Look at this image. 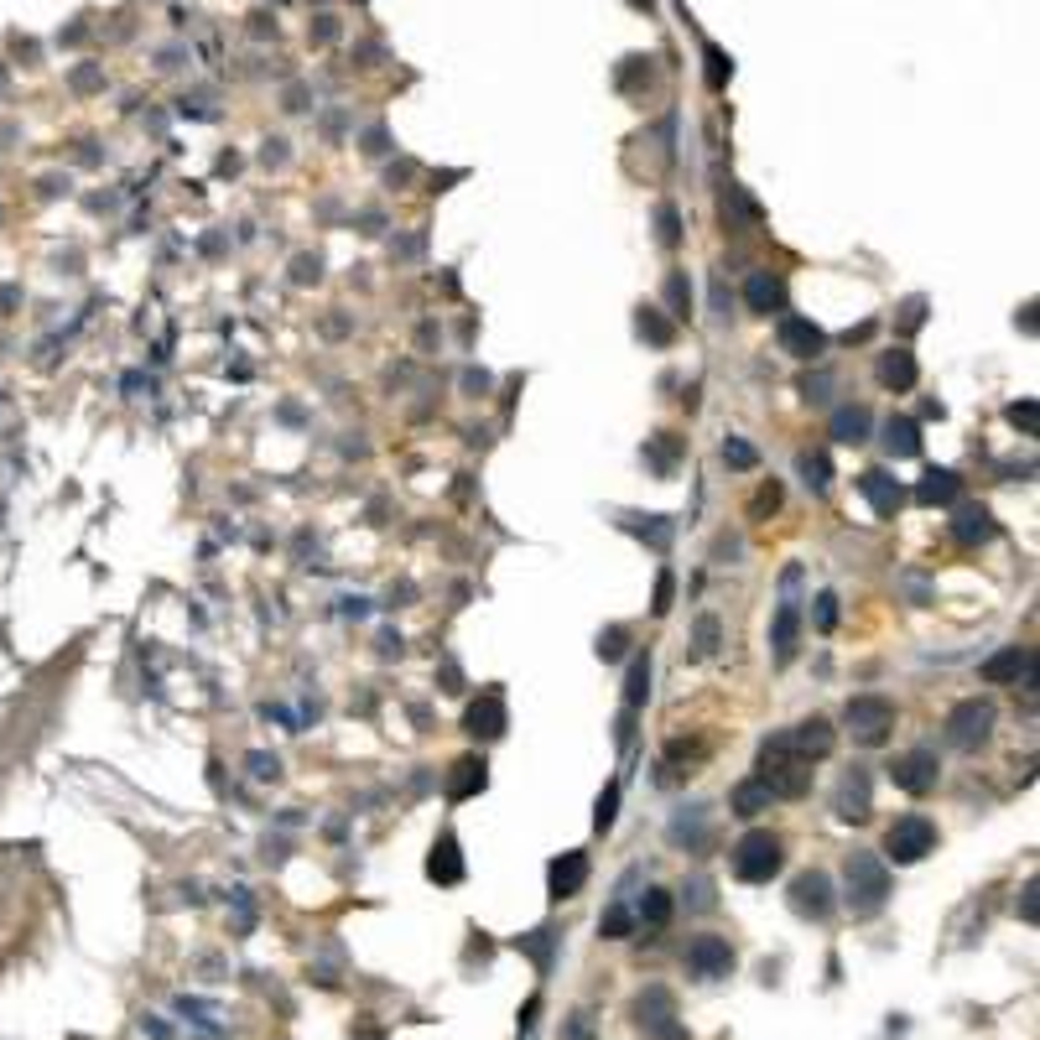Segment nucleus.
<instances>
[{
	"label": "nucleus",
	"mask_w": 1040,
	"mask_h": 1040,
	"mask_svg": "<svg viewBox=\"0 0 1040 1040\" xmlns=\"http://www.w3.org/2000/svg\"><path fill=\"white\" fill-rule=\"evenodd\" d=\"M760 786L770 796H806V786H812V765H806L801 754H791V744L775 734L760 749Z\"/></svg>",
	"instance_id": "obj_1"
},
{
	"label": "nucleus",
	"mask_w": 1040,
	"mask_h": 1040,
	"mask_svg": "<svg viewBox=\"0 0 1040 1040\" xmlns=\"http://www.w3.org/2000/svg\"><path fill=\"white\" fill-rule=\"evenodd\" d=\"M780 864H786V843H780L775 832H765V827L744 832V838L734 843V874L744 884H770L780 874Z\"/></svg>",
	"instance_id": "obj_2"
},
{
	"label": "nucleus",
	"mask_w": 1040,
	"mask_h": 1040,
	"mask_svg": "<svg viewBox=\"0 0 1040 1040\" xmlns=\"http://www.w3.org/2000/svg\"><path fill=\"white\" fill-rule=\"evenodd\" d=\"M843 874H848V905H853V916H874V910L890 900V869H884L874 853H853Z\"/></svg>",
	"instance_id": "obj_3"
},
{
	"label": "nucleus",
	"mask_w": 1040,
	"mask_h": 1040,
	"mask_svg": "<svg viewBox=\"0 0 1040 1040\" xmlns=\"http://www.w3.org/2000/svg\"><path fill=\"white\" fill-rule=\"evenodd\" d=\"M843 723H848V734L858 744L879 749V744H890V734H895V702L890 697H874V692L869 697H848Z\"/></svg>",
	"instance_id": "obj_4"
},
{
	"label": "nucleus",
	"mask_w": 1040,
	"mask_h": 1040,
	"mask_svg": "<svg viewBox=\"0 0 1040 1040\" xmlns=\"http://www.w3.org/2000/svg\"><path fill=\"white\" fill-rule=\"evenodd\" d=\"M931 848H936V827L926 817H900L890 832H884V858H890V864H921Z\"/></svg>",
	"instance_id": "obj_5"
},
{
	"label": "nucleus",
	"mask_w": 1040,
	"mask_h": 1040,
	"mask_svg": "<svg viewBox=\"0 0 1040 1040\" xmlns=\"http://www.w3.org/2000/svg\"><path fill=\"white\" fill-rule=\"evenodd\" d=\"M988 734H994V702H988V697L957 702L952 718H947V739H952L957 749H978Z\"/></svg>",
	"instance_id": "obj_6"
},
{
	"label": "nucleus",
	"mask_w": 1040,
	"mask_h": 1040,
	"mask_svg": "<svg viewBox=\"0 0 1040 1040\" xmlns=\"http://www.w3.org/2000/svg\"><path fill=\"white\" fill-rule=\"evenodd\" d=\"M936 775H942V765H936L931 749H905V754H895V765H890V780L900 791H910V796L936 791Z\"/></svg>",
	"instance_id": "obj_7"
},
{
	"label": "nucleus",
	"mask_w": 1040,
	"mask_h": 1040,
	"mask_svg": "<svg viewBox=\"0 0 1040 1040\" xmlns=\"http://www.w3.org/2000/svg\"><path fill=\"white\" fill-rule=\"evenodd\" d=\"M687 973L692 978H728L734 973V947L723 936H697L687 947Z\"/></svg>",
	"instance_id": "obj_8"
},
{
	"label": "nucleus",
	"mask_w": 1040,
	"mask_h": 1040,
	"mask_svg": "<svg viewBox=\"0 0 1040 1040\" xmlns=\"http://www.w3.org/2000/svg\"><path fill=\"white\" fill-rule=\"evenodd\" d=\"M588 884V853L583 848H572V853H562V858H552V869H546V890H552V900L562 905V900H572Z\"/></svg>",
	"instance_id": "obj_9"
},
{
	"label": "nucleus",
	"mask_w": 1040,
	"mask_h": 1040,
	"mask_svg": "<svg viewBox=\"0 0 1040 1040\" xmlns=\"http://www.w3.org/2000/svg\"><path fill=\"white\" fill-rule=\"evenodd\" d=\"M780 349L791 359H817L827 349V333L812 318H780Z\"/></svg>",
	"instance_id": "obj_10"
},
{
	"label": "nucleus",
	"mask_w": 1040,
	"mask_h": 1040,
	"mask_svg": "<svg viewBox=\"0 0 1040 1040\" xmlns=\"http://www.w3.org/2000/svg\"><path fill=\"white\" fill-rule=\"evenodd\" d=\"M791 910L796 916H812V921H822L827 910H832V884H827V874H801L796 884H791Z\"/></svg>",
	"instance_id": "obj_11"
},
{
	"label": "nucleus",
	"mask_w": 1040,
	"mask_h": 1040,
	"mask_svg": "<svg viewBox=\"0 0 1040 1040\" xmlns=\"http://www.w3.org/2000/svg\"><path fill=\"white\" fill-rule=\"evenodd\" d=\"M791 744V754H801L806 765L812 760H822V754H832V723L827 718H806V723H796L791 734H780Z\"/></svg>",
	"instance_id": "obj_12"
},
{
	"label": "nucleus",
	"mask_w": 1040,
	"mask_h": 1040,
	"mask_svg": "<svg viewBox=\"0 0 1040 1040\" xmlns=\"http://www.w3.org/2000/svg\"><path fill=\"white\" fill-rule=\"evenodd\" d=\"M744 302H749V312H786V281H780L775 271H754L749 281H744Z\"/></svg>",
	"instance_id": "obj_13"
},
{
	"label": "nucleus",
	"mask_w": 1040,
	"mask_h": 1040,
	"mask_svg": "<svg viewBox=\"0 0 1040 1040\" xmlns=\"http://www.w3.org/2000/svg\"><path fill=\"white\" fill-rule=\"evenodd\" d=\"M858 494L874 505V515H895L905 505V489L884 474V468H869V474H858Z\"/></svg>",
	"instance_id": "obj_14"
},
{
	"label": "nucleus",
	"mask_w": 1040,
	"mask_h": 1040,
	"mask_svg": "<svg viewBox=\"0 0 1040 1040\" xmlns=\"http://www.w3.org/2000/svg\"><path fill=\"white\" fill-rule=\"evenodd\" d=\"M832 812H838L843 822H864V817H869V775H864V770H848V775H843Z\"/></svg>",
	"instance_id": "obj_15"
},
{
	"label": "nucleus",
	"mask_w": 1040,
	"mask_h": 1040,
	"mask_svg": "<svg viewBox=\"0 0 1040 1040\" xmlns=\"http://www.w3.org/2000/svg\"><path fill=\"white\" fill-rule=\"evenodd\" d=\"M978 676H983V682H994V687L999 682H1020V676H1030V650L1025 645H1009V650H999L994 661H983Z\"/></svg>",
	"instance_id": "obj_16"
},
{
	"label": "nucleus",
	"mask_w": 1040,
	"mask_h": 1040,
	"mask_svg": "<svg viewBox=\"0 0 1040 1040\" xmlns=\"http://www.w3.org/2000/svg\"><path fill=\"white\" fill-rule=\"evenodd\" d=\"M427 879H437V884H458V879H463V853H458V838H453V832H442V838L432 843Z\"/></svg>",
	"instance_id": "obj_17"
},
{
	"label": "nucleus",
	"mask_w": 1040,
	"mask_h": 1040,
	"mask_svg": "<svg viewBox=\"0 0 1040 1040\" xmlns=\"http://www.w3.org/2000/svg\"><path fill=\"white\" fill-rule=\"evenodd\" d=\"M468 734H474V739H500L505 734V702H500V692H489V697H479L474 708H468Z\"/></svg>",
	"instance_id": "obj_18"
},
{
	"label": "nucleus",
	"mask_w": 1040,
	"mask_h": 1040,
	"mask_svg": "<svg viewBox=\"0 0 1040 1040\" xmlns=\"http://www.w3.org/2000/svg\"><path fill=\"white\" fill-rule=\"evenodd\" d=\"M994 515H988V505H962L957 510V520H952V536L962 541V546H978V541H994Z\"/></svg>",
	"instance_id": "obj_19"
},
{
	"label": "nucleus",
	"mask_w": 1040,
	"mask_h": 1040,
	"mask_svg": "<svg viewBox=\"0 0 1040 1040\" xmlns=\"http://www.w3.org/2000/svg\"><path fill=\"white\" fill-rule=\"evenodd\" d=\"M916 380H921V370H916V354L910 349H890L879 359V385L884 390H910Z\"/></svg>",
	"instance_id": "obj_20"
},
{
	"label": "nucleus",
	"mask_w": 1040,
	"mask_h": 1040,
	"mask_svg": "<svg viewBox=\"0 0 1040 1040\" xmlns=\"http://www.w3.org/2000/svg\"><path fill=\"white\" fill-rule=\"evenodd\" d=\"M884 453L890 458H916L921 453V427L910 416H890L884 422Z\"/></svg>",
	"instance_id": "obj_21"
},
{
	"label": "nucleus",
	"mask_w": 1040,
	"mask_h": 1040,
	"mask_svg": "<svg viewBox=\"0 0 1040 1040\" xmlns=\"http://www.w3.org/2000/svg\"><path fill=\"white\" fill-rule=\"evenodd\" d=\"M957 489H962V479L952 474V468H931V474L916 484V500H921V505H952Z\"/></svg>",
	"instance_id": "obj_22"
},
{
	"label": "nucleus",
	"mask_w": 1040,
	"mask_h": 1040,
	"mask_svg": "<svg viewBox=\"0 0 1040 1040\" xmlns=\"http://www.w3.org/2000/svg\"><path fill=\"white\" fill-rule=\"evenodd\" d=\"M796 635H801V609H796V604H780V614H775V635H770L775 661H791V656H796Z\"/></svg>",
	"instance_id": "obj_23"
},
{
	"label": "nucleus",
	"mask_w": 1040,
	"mask_h": 1040,
	"mask_svg": "<svg viewBox=\"0 0 1040 1040\" xmlns=\"http://www.w3.org/2000/svg\"><path fill=\"white\" fill-rule=\"evenodd\" d=\"M832 437H838L843 448H858V442L869 437V411H864V406H843V411H832Z\"/></svg>",
	"instance_id": "obj_24"
},
{
	"label": "nucleus",
	"mask_w": 1040,
	"mask_h": 1040,
	"mask_svg": "<svg viewBox=\"0 0 1040 1040\" xmlns=\"http://www.w3.org/2000/svg\"><path fill=\"white\" fill-rule=\"evenodd\" d=\"M453 770H458V775L448 780V796H453V801L484 791V760H463V765H453Z\"/></svg>",
	"instance_id": "obj_25"
},
{
	"label": "nucleus",
	"mask_w": 1040,
	"mask_h": 1040,
	"mask_svg": "<svg viewBox=\"0 0 1040 1040\" xmlns=\"http://www.w3.org/2000/svg\"><path fill=\"white\" fill-rule=\"evenodd\" d=\"M796 468H801L806 489H817V494L832 484V463H827V453H801V458H796Z\"/></svg>",
	"instance_id": "obj_26"
},
{
	"label": "nucleus",
	"mask_w": 1040,
	"mask_h": 1040,
	"mask_svg": "<svg viewBox=\"0 0 1040 1040\" xmlns=\"http://www.w3.org/2000/svg\"><path fill=\"white\" fill-rule=\"evenodd\" d=\"M770 806V791L760 786V780H744V786H734V812L739 817H754V812H765Z\"/></svg>",
	"instance_id": "obj_27"
},
{
	"label": "nucleus",
	"mask_w": 1040,
	"mask_h": 1040,
	"mask_svg": "<svg viewBox=\"0 0 1040 1040\" xmlns=\"http://www.w3.org/2000/svg\"><path fill=\"white\" fill-rule=\"evenodd\" d=\"M645 697H650V656H635L630 682H624V702H630V708H640Z\"/></svg>",
	"instance_id": "obj_28"
},
{
	"label": "nucleus",
	"mask_w": 1040,
	"mask_h": 1040,
	"mask_svg": "<svg viewBox=\"0 0 1040 1040\" xmlns=\"http://www.w3.org/2000/svg\"><path fill=\"white\" fill-rule=\"evenodd\" d=\"M702 52H708V89H723L728 78H734V58H728V52H723L718 42H708Z\"/></svg>",
	"instance_id": "obj_29"
},
{
	"label": "nucleus",
	"mask_w": 1040,
	"mask_h": 1040,
	"mask_svg": "<svg viewBox=\"0 0 1040 1040\" xmlns=\"http://www.w3.org/2000/svg\"><path fill=\"white\" fill-rule=\"evenodd\" d=\"M640 921L666 926V921H671V895H666V890H645V900H640Z\"/></svg>",
	"instance_id": "obj_30"
},
{
	"label": "nucleus",
	"mask_w": 1040,
	"mask_h": 1040,
	"mask_svg": "<svg viewBox=\"0 0 1040 1040\" xmlns=\"http://www.w3.org/2000/svg\"><path fill=\"white\" fill-rule=\"evenodd\" d=\"M723 463H728V468H754V463H760V453H754L744 437H728V442H723Z\"/></svg>",
	"instance_id": "obj_31"
},
{
	"label": "nucleus",
	"mask_w": 1040,
	"mask_h": 1040,
	"mask_svg": "<svg viewBox=\"0 0 1040 1040\" xmlns=\"http://www.w3.org/2000/svg\"><path fill=\"white\" fill-rule=\"evenodd\" d=\"M640 333L650 338V344H671V323H661L656 307H640Z\"/></svg>",
	"instance_id": "obj_32"
},
{
	"label": "nucleus",
	"mask_w": 1040,
	"mask_h": 1040,
	"mask_svg": "<svg viewBox=\"0 0 1040 1040\" xmlns=\"http://www.w3.org/2000/svg\"><path fill=\"white\" fill-rule=\"evenodd\" d=\"M614 817H619V786H609L604 796H598V812H593V827H598V832H609V827H614Z\"/></svg>",
	"instance_id": "obj_33"
},
{
	"label": "nucleus",
	"mask_w": 1040,
	"mask_h": 1040,
	"mask_svg": "<svg viewBox=\"0 0 1040 1040\" xmlns=\"http://www.w3.org/2000/svg\"><path fill=\"white\" fill-rule=\"evenodd\" d=\"M1009 422L1020 427L1025 437H1035V432H1040V406H1035V401H1020V406H1009Z\"/></svg>",
	"instance_id": "obj_34"
},
{
	"label": "nucleus",
	"mask_w": 1040,
	"mask_h": 1040,
	"mask_svg": "<svg viewBox=\"0 0 1040 1040\" xmlns=\"http://www.w3.org/2000/svg\"><path fill=\"white\" fill-rule=\"evenodd\" d=\"M630 926H635V916L624 905H609V916L598 921V931H604V936H630Z\"/></svg>",
	"instance_id": "obj_35"
},
{
	"label": "nucleus",
	"mask_w": 1040,
	"mask_h": 1040,
	"mask_svg": "<svg viewBox=\"0 0 1040 1040\" xmlns=\"http://www.w3.org/2000/svg\"><path fill=\"white\" fill-rule=\"evenodd\" d=\"M666 297H671V307H676V318H687V302H692V292H687V276L676 271L671 281H666Z\"/></svg>",
	"instance_id": "obj_36"
},
{
	"label": "nucleus",
	"mask_w": 1040,
	"mask_h": 1040,
	"mask_svg": "<svg viewBox=\"0 0 1040 1040\" xmlns=\"http://www.w3.org/2000/svg\"><path fill=\"white\" fill-rule=\"evenodd\" d=\"M645 458H650V463H656V468H661V474H671V458H676V437H671V432H661V442H656V448H650Z\"/></svg>",
	"instance_id": "obj_37"
},
{
	"label": "nucleus",
	"mask_w": 1040,
	"mask_h": 1040,
	"mask_svg": "<svg viewBox=\"0 0 1040 1040\" xmlns=\"http://www.w3.org/2000/svg\"><path fill=\"white\" fill-rule=\"evenodd\" d=\"M832 624H838V598H832V593H817V630L827 635Z\"/></svg>",
	"instance_id": "obj_38"
},
{
	"label": "nucleus",
	"mask_w": 1040,
	"mask_h": 1040,
	"mask_svg": "<svg viewBox=\"0 0 1040 1040\" xmlns=\"http://www.w3.org/2000/svg\"><path fill=\"white\" fill-rule=\"evenodd\" d=\"M624 640H630L624 630H609V635H598V656H604V661H619V656H624Z\"/></svg>",
	"instance_id": "obj_39"
},
{
	"label": "nucleus",
	"mask_w": 1040,
	"mask_h": 1040,
	"mask_svg": "<svg viewBox=\"0 0 1040 1040\" xmlns=\"http://www.w3.org/2000/svg\"><path fill=\"white\" fill-rule=\"evenodd\" d=\"M671 593H676V578H671V572H661V578H656V604H650V609L666 614L671 609Z\"/></svg>",
	"instance_id": "obj_40"
},
{
	"label": "nucleus",
	"mask_w": 1040,
	"mask_h": 1040,
	"mask_svg": "<svg viewBox=\"0 0 1040 1040\" xmlns=\"http://www.w3.org/2000/svg\"><path fill=\"white\" fill-rule=\"evenodd\" d=\"M656 219H661V240H666V245H676V240H682V229H676V224H682V219H676V208H671V203L661 208Z\"/></svg>",
	"instance_id": "obj_41"
},
{
	"label": "nucleus",
	"mask_w": 1040,
	"mask_h": 1040,
	"mask_svg": "<svg viewBox=\"0 0 1040 1040\" xmlns=\"http://www.w3.org/2000/svg\"><path fill=\"white\" fill-rule=\"evenodd\" d=\"M697 650H718V619H702L697 624Z\"/></svg>",
	"instance_id": "obj_42"
},
{
	"label": "nucleus",
	"mask_w": 1040,
	"mask_h": 1040,
	"mask_svg": "<svg viewBox=\"0 0 1040 1040\" xmlns=\"http://www.w3.org/2000/svg\"><path fill=\"white\" fill-rule=\"evenodd\" d=\"M775 505H780V484H765L760 500H754V515H765V510H775Z\"/></svg>",
	"instance_id": "obj_43"
},
{
	"label": "nucleus",
	"mask_w": 1040,
	"mask_h": 1040,
	"mask_svg": "<svg viewBox=\"0 0 1040 1040\" xmlns=\"http://www.w3.org/2000/svg\"><path fill=\"white\" fill-rule=\"evenodd\" d=\"M921 318H926V302L910 297V302H905V328H921Z\"/></svg>",
	"instance_id": "obj_44"
},
{
	"label": "nucleus",
	"mask_w": 1040,
	"mask_h": 1040,
	"mask_svg": "<svg viewBox=\"0 0 1040 1040\" xmlns=\"http://www.w3.org/2000/svg\"><path fill=\"white\" fill-rule=\"evenodd\" d=\"M94 84H99V73H94V68H78V73H73V89H78V94H89Z\"/></svg>",
	"instance_id": "obj_45"
},
{
	"label": "nucleus",
	"mask_w": 1040,
	"mask_h": 1040,
	"mask_svg": "<svg viewBox=\"0 0 1040 1040\" xmlns=\"http://www.w3.org/2000/svg\"><path fill=\"white\" fill-rule=\"evenodd\" d=\"M297 281H318V255H312V260L302 255V260H297Z\"/></svg>",
	"instance_id": "obj_46"
},
{
	"label": "nucleus",
	"mask_w": 1040,
	"mask_h": 1040,
	"mask_svg": "<svg viewBox=\"0 0 1040 1040\" xmlns=\"http://www.w3.org/2000/svg\"><path fill=\"white\" fill-rule=\"evenodd\" d=\"M312 37H318V42H333V21H328V16H318V26H312Z\"/></svg>",
	"instance_id": "obj_47"
},
{
	"label": "nucleus",
	"mask_w": 1040,
	"mask_h": 1040,
	"mask_svg": "<svg viewBox=\"0 0 1040 1040\" xmlns=\"http://www.w3.org/2000/svg\"><path fill=\"white\" fill-rule=\"evenodd\" d=\"M250 765H255V775H276V760H266V754H255Z\"/></svg>",
	"instance_id": "obj_48"
},
{
	"label": "nucleus",
	"mask_w": 1040,
	"mask_h": 1040,
	"mask_svg": "<svg viewBox=\"0 0 1040 1040\" xmlns=\"http://www.w3.org/2000/svg\"><path fill=\"white\" fill-rule=\"evenodd\" d=\"M630 6H640V11H650V0H630Z\"/></svg>",
	"instance_id": "obj_49"
}]
</instances>
